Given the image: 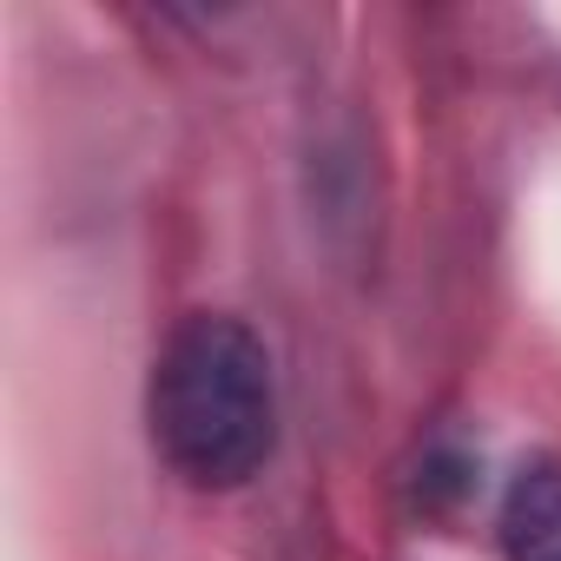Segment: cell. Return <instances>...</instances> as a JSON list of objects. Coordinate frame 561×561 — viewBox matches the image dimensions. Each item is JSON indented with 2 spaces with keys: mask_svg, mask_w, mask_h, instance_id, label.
<instances>
[{
  "mask_svg": "<svg viewBox=\"0 0 561 561\" xmlns=\"http://www.w3.org/2000/svg\"><path fill=\"white\" fill-rule=\"evenodd\" d=\"M152 443L192 489H238L277 443L271 357L225 311L185 318L152 364Z\"/></svg>",
  "mask_w": 561,
  "mask_h": 561,
  "instance_id": "6da1fadb",
  "label": "cell"
},
{
  "mask_svg": "<svg viewBox=\"0 0 561 561\" xmlns=\"http://www.w3.org/2000/svg\"><path fill=\"white\" fill-rule=\"evenodd\" d=\"M508 561H561V462H535L502 495Z\"/></svg>",
  "mask_w": 561,
  "mask_h": 561,
  "instance_id": "7a4b0ae2",
  "label": "cell"
}]
</instances>
